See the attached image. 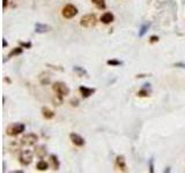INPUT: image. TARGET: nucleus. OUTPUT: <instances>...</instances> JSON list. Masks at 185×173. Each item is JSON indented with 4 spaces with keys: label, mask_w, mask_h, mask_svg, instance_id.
Returning a JSON list of instances; mask_svg holds the SVG:
<instances>
[{
    "label": "nucleus",
    "mask_w": 185,
    "mask_h": 173,
    "mask_svg": "<svg viewBox=\"0 0 185 173\" xmlns=\"http://www.w3.org/2000/svg\"><path fill=\"white\" fill-rule=\"evenodd\" d=\"M2 46H4V47H6V46H7V42H6L5 39H4V42H2Z\"/></svg>",
    "instance_id": "28"
},
{
    "label": "nucleus",
    "mask_w": 185,
    "mask_h": 173,
    "mask_svg": "<svg viewBox=\"0 0 185 173\" xmlns=\"http://www.w3.org/2000/svg\"><path fill=\"white\" fill-rule=\"evenodd\" d=\"M46 154H48V150H46V147L45 145H37L36 148H35V155L38 158L43 159L46 156Z\"/></svg>",
    "instance_id": "8"
},
{
    "label": "nucleus",
    "mask_w": 185,
    "mask_h": 173,
    "mask_svg": "<svg viewBox=\"0 0 185 173\" xmlns=\"http://www.w3.org/2000/svg\"><path fill=\"white\" fill-rule=\"evenodd\" d=\"M7 4H8V1L7 0H4V4H2V6H4V8L7 6Z\"/></svg>",
    "instance_id": "27"
},
{
    "label": "nucleus",
    "mask_w": 185,
    "mask_h": 173,
    "mask_svg": "<svg viewBox=\"0 0 185 173\" xmlns=\"http://www.w3.org/2000/svg\"><path fill=\"white\" fill-rule=\"evenodd\" d=\"M22 51H23L22 46H21V47H15L14 50L8 54V57H9V58H12V57H14V55H19V54H21V53H22Z\"/></svg>",
    "instance_id": "19"
},
{
    "label": "nucleus",
    "mask_w": 185,
    "mask_h": 173,
    "mask_svg": "<svg viewBox=\"0 0 185 173\" xmlns=\"http://www.w3.org/2000/svg\"><path fill=\"white\" fill-rule=\"evenodd\" d=\"M52 89L56 91L58 95L63 96V97L69 95V88L67 87L65 83H63V82H56L53 85H52Z\"/></svg>",
    "instance_id": "3"
},
{
    "label": "nucleus",
    "mask_w": 185,
    "mask_h": 173,
    "mask_svg": "<svg viewBox=\"0 0 185 173\" xmlns=\"http://www.w3.org/2000/svg\"><path fill=\"white\" fill-rule=\"evenodd\" d=\"M37 141H38V136L36 134H34V133H28V134H26L21 139V143H22L23 145H28V147L29 145H34Z\"/></svg>",
    "instance_id": "6"
},
{
    "label": "nucleus",
    "mask_w": 185,
    "mask_h": 173,
    "mask_svg": "<svg viewBox=\"0 0 185 173\" xmlns=\"http://www.w3.org/2000/svg\"><path fill=\"white\" fill-rule=\"evenodd\" d=\"M156 42H159V37L157 36H152V37L149 38V43H156Z\"/></svg>",
    "instance_id": "23"
},
{
    "label": "nucleus",
    "mask_w": 185,
    "mask_h": 173,
    "mask_svg": "<svg viewBox=\"0 0 185 173\" xmlns=\"http://www.w3.org/2000/svg\"><path fill=\"white\" fill-rule=\"evenodd\" d=\"M69 139H71V141H72L75 145H78V147H83L85 143H86L85 139H83L82 136L79 135V134H76V133H71V134H69Z\"/></svg>",
    "instance_id": "7"
},
{
    "label": "nucleus",
    "mask_w": 185,
    "mask_h": 173,
    "mask_svg": "<svg viewBox=\"0 0 185 173\" xmlns=\"http://www.w3.org/2000/svg\"><path fill=\"white\" fill-rule=\"evenodd\" d=\"M138 96H141V97H145V96H148V91L146 89H142L138 92Z\"/></svg>",
    "instance_id": "21"
},
{
    "label": "nucleus",
    "mask_w": 185,
    "mask_h": 173,
    "mask_svg": "<svg viewBox=\"0 0 185 173\" xmlns=\"http://www.w3.org/2000/svg\"><path fill=\"white\" fill-rule=\"evenodd\" d=\"M147 29H148V24H145V25H142V28H141L140 32H139V36H140V37H142V36L146 34Z\"/></svg>",
    "instance_id": "20"
},
{
    "label": "nucleus",
    "mask_w": 185,
    "mask_h": 173,
    "mask_svg": "<svg viewBox=\"0 0 185 173\" xmlns=\"http://www.w3.org/2000/svg\"><path fill=\"white\" fill-rule=\"evenodd\" d=\"M116 163H117V166H118L120 170H124V171H125V169H126L125 158L123 157V156H118L117 159H116Z\"/></svg>",
    "instance_id": "14"
},
{
    "label": "nucleus",
    "mask_w": 185,
    "mask_h": 173,
    "mask_svg": "<svg viewBox=\"0 0 185 173\" xmlns=\"http://www.w3.org/2000/svg\"><path fill=\"white\" fill-rule=\"evenodd\" d=\"M71 105L78 106L79 105V100H78V99H72V100H71Z\"/></svg>",
    "instance_id": "25"
},
{
    "label": "nucleus",
    "mask_w": 185,
    "mask_h": 173,
    "mask_svg": "<svg viewBox=\"0 0 185 173\" xmlns=\"http://www.w3.org/2000/svg\"><path fill=\"white\" fill-rule=\"evenodd\" d=\"M175 66H177V67L182 66V68H185V65H184V64H180V62H178V64H175Z\"/></svg>",
    "instance_id": "26"
},
{
    "label": "nucleus",
    "mask_w": 185,
    "mask_h": 173,
    "mask_svg": "<svg viewBox=\"0 0 185 173\" xmlns=\"http://www.w3.org/2000/svg\"><path fill=\"white\" fill-rule=\"evenodd\" d=\"M113 20H115V17L112 15V13H109V12L104 13L103 15L101 16V21H102L104 24H109V23L113 22Z\"/></svg>",
    "instance_id": "10"
},
{
    "label": "nucleus",
    "mask_w": 185,
    "mask_h": 173,
    "mask_svg": "<svg viewBox=\"0 0 185 173\" xmlns=\"http://www.w3.org/2000/svg\"><path fill=\"white\" fill-rule=\"evenodd\" d=\"M20 45L22 46V47L30 49V47H31V43H30V42H28V43H26V42H20Z\"/></svg>",
    "instance_id": "22"
},
{
    "label": "nucleus",
    "mask_w": 185,
    "mask_h": 173,
    "mask_svg": "<svg viewBox=\"0 0 185 173\" xmlns=\"http://www.w3.org/2000/svg\"><path fill=\"white\" fill-rule=\"evenodd\" d=\"M91 2H93L98 9H105V7H106L105 0H91Z\"/></svg>",
    "instance_id": "15"
},
{
    "label": "nucleus",
    "mask_w": 185,
    "mask_h": 173,
    "mask_svg": "<svg viewBox=\"0 0 185 173\" xmlns=\"http://www.w3.org/2000/svg\"><path fill=\"white\" fill-rule=\"evenodd\" d=\"M19 160L22 165L27 166L29 165L30 163L32 162V152L30 150H23L21 154H20V157H19Z\"/></svg>",
    "instance_id": "4"
},
{
    "label": "nucleus",
    "mask_w": 185,
    "mask_h": 173,
    "mask_svg": "<svg viewBox=\"0 0 185 173\" xmlns=\"http://www.w3.org/2000/svg\"><path fill=\"white\" fill-rule=\"evenodd\" d=\"M50 162H51V164H52V169L53 170H59V166H60V164H59V160H58V157L56 156V155H51L50 156Z\"/></svg>",
    "instance_id": "12"
},
{
    "label": "nucleus",
    "mask_w": 185,
    "mask_h": 173,
    "mask_svg": "<svg viewBox=\"0 0 185 173\" xmlns=\"http://www.w3.org/2000/svg\"><path fill=\"white\" fill-rule=\"evenodd\" d=\"M97 23V19L95 14H88L81 17L80 20V24L85 28H91Z\"/></svg>",
    "instance_id": "2"
},
{
    "label": "nucleus",
    "mask_w": 185,
    "mask_h": 173,
    "mask_svg": "<svg viewBox=\"0 0 185 173\" xmlns=\"http://www.w3.org/2000/svg\"><path fill=\"white\" fill-rule=\"evenodd\" d=\"M50 30H51V27H49V25L41 24V23H36L35 24V31L36 32L43 34V32H46V31H50Z\"/></svg>",
    "instance_id": "11"
},
{
    "label": "nucleus",
    "mask_w": 185,
    "mask_h": 173,
    "mask_svg": "<svg viewBox=\"0 0 185 173\" xmlns=\"http://www.w3.org/2000/svg\"><path fill=\"white\" fill-rule=\"evenodd\" d=\"M79 90L81 92L82 97L83 98H88L90 97L94 92H95V89H91V88H87V87H80Z\"/></svg>",
    "instance_id": "9"
},
{
    "label": "nucleus",
    "mask_w": 185,
    "mask_h": 173,
    "mask_svg": "<svg viewBox=\"0 0 185 173\" xmlns=\"http://www.w3.org/2000/svg\"><path fill=\"white\" fill-rule=\"evenodd\" d=\"M153 162H154V159L150 158V160H149V169H150V172L152 173L154 172V165H153Z\"/></svg>",
    "instance_id": "24"
},
{
    "label": "nucleus",
    "mask_w": 185,
    "mask_h": 173,
    "mask_svg": "<svg viewBox=\"0 0 185 173\" xmlns=\"http://www.w3.org/2000/svg\"><path fill=\"white\" fill-rule=\"evenodd\" d=\"M24 129H26V126L21 122L12 124L11 126L7 127V134L9 136H16L19 134H21L22 132H24Z\"/></svg>",
    "instance_id": "1"
},
{
    "label": "nucleus",
    "mask_w": 185,
    "mask_h": 173,
    "mask_svg": "<svg viewBox=\"0 0 185 173\" xmlns=\"http://www.w3.org/2000/svg\"><path fill=\"white\" fill-rule=\"evenodd\" d=\"M78 14V8L74 5H66L63 8V16L65 19H72Z\"/></svg>",
    "instance_id": "5"
},
{
    "label": "nucleus",
    "mask_w": 185,
    "mask_h": 173,
    "mask_svg": "<svg viewBox=\"0 0 185 173\" xmlns=\"http://www.w3.org/2000/svg\"><path fill=\"white\" fill-rule=\"evenodd\" d=\"M37 170H39V171H46L48 169H49V164L45 162V160H39L38 163H37Z\"/></svg>",
    "instance_id": "16"
},
{
    "label": "nucleus",
    "mask_w": 185,
    "mask_h": 173,
    "mask_svg": "<svg viewBox=\"0 0 185 173\" xmlns=\"http://www.w3.org/2000/svg\"><path fill=\"white\" fill-rule=\"evenodd\" d=\"M106 65L112 66V67H116V66H120V65H123V62L119 61V60H116V59H110V60L106 61Z\"/></svg>",
    "instance_id": "18"
},
{
    "label": "nucleus",
    "mask_w": 185,
    "mask_h": 173,
    "mask_svg": "<svg viewBox=\"0 0 185 173\" xmlns=\"http://www.w3.org/2000/svg\"><path fill=\"white\" fill-rule=\"evenodd\" d=\"M42 114H43V117H44L45 119H52L54 117V112L51 111V110H49L48 107H43L42 109Z\"/></svg>",
    "instance_id": "13"
},
{
    "label": "nucleus",
    "mask_w": 185,
    "mask_h": 173,
    "mask_svg": "<svg viewBox=\"0 0 185 173\" xmlns=\"http://www.w3.org/2000/svg\"><path fill=\"white\" fill-rule=\"evenodd\" d=\"M73 70L75 72V73H78V75L79 76H88V74H87V72L83 69L82 67H79V66H75V67H73Z\"/></svg>",
    "instance_id": "17"
}]
</instances>
